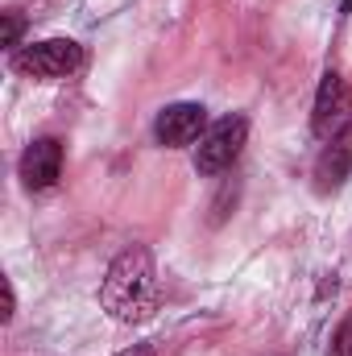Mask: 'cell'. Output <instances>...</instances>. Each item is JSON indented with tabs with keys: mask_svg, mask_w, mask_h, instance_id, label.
<instances>
[{
	"mask_svg": "<svg viewBox=\"0 0 352 356\" xmlns=\"http://www.w3.org/2000/svg\"><path fill=\"white\" fill-rule=\"evenodd\" d=\"M116 356H154V348L150 344H137V348H125V353H116Z\"/></svg>",
	"mask_w": 352,
	"mask_h": 356,
	"instance_id": "cell-11",
	"label": "cell"
},
{
	"mask_svg": "<svg viewBox=\"0 0 352 356\" xmlns=\"http://www.w3.org/2000/svg\"><path fill=\"white\" fill-rule=\"evenodd\" d=\"M21 29H25V21H21V13H4L0 17V46H17L21 42Z\"/></svg>",
	"mask_w": 352,
	"mask_h": 356,
	"instance_id": "cell-8",
	"label": "cell"
},
{
	"mask_svg": "<svg viewBox=\"0 0 352 356\" xmlns=\"http://www.w3.org/2000/svg\"><path fill=\"white\" fill-rule=\"evenodd\" d=\"M207 133V108L203 104H170L154 120V137L166 149H186Z\"/></svg>",
	"mask_w": 352,
	"mask_h": 356,
	"instance_id": "cell-5",
	"label": "cell"
},
{
	"mask_svg": "<svg viewBox=\"0 0 352 356\" xmlns=\"http://www.w3.org/2000/svg\"><path fill=\"white\" fill-rule=\"evenodd\" d=\"M99 307L116 323H145L158 311V269L145 245H129L116 253L99 282Z\"/></svg>",
	"mask_w": 352,
	"mask_h": 356,
	"instance_id": "cell-1",
	"label": "cell"
},
{
	"mask_svg": "<svg viewBox=\"0 0 352 356\" xmlns=\"http://www.w3.org/2000/svg\"><path fill=\"white\" fill-rule=\"evenodd\" d=\"M13 67L29 79H42V83H54V79H71L79 67H83V46L71 42V38H46V42H33L25 50L13 54Z\"/></svg>",
	"mask_w": 352,
	"mask_h": 356,
	"instance_id": "cell-2",
	"label": "cell"
},
{
	"mask_svg": "<svg viewBox=\"0 0 352 356\" xmlns=\"http://www.w3.org/2000/svg\"><path fill=\"white\" fill-rule=\"evenodd\" d=\"M352 124V88L344 83V75L328 71L319 79L315 91V108H311V133L319 141H332L336 133H344Z\"/></svg>",
	"mask_w": 352,
	"mask_h": 356,
	"instance_id": "cell-4",
	"label": "cell"
},
{
	"mask_svg": "<svg viewBox=\"0 0 352 356\" xmlns=\"http://www.w3.org/2000/svg\"><path fill=\"white\" fill-rule=\"evenodd\" d=\"M245 137H249V120H245L241 112L220 116L216 124H207V133H203L199 145H195V170H199V175H220V170H228V166L241 158Z\"/></svg>",
	"mask_w": 352,
	"mask_h": 356,
	"instance_id": "cell-3",
	"label": "cell"
},
{
	"mask_svg": "<svg viewBox=\"0 0 352 356\" xmlns=\"http://www.w3.org/2000/svg\"><path fill=\"white\" fill-rule=\"evenodd\" d=\"M13 307H17V294H13V282L4 277V311H0V319H13Z\"/></svg>",
	"mask_w": 352,
	"mask_h": 356,
	"instance_id": "cell-10",
	"label": "cell"
},
{
	"mask_svg": "<svg viewBox=\"0 0 352 356\" xmlns=\"http://www.w3.org/2000/svg\"><path fill=\"white\" fill-rule=\"evenodd\" d=\"M349 166H352V124L323 145V154H319V162H315L319 186H323V191H328V186H340V182L349 178Z\"/></svg>",
	"mask_w": 352,
	"mask_h": 356,
	"instance_id": "cell-7",
	"label": "cell"
},
{
	"mask_svg": "<svg viewBox=\"0 0 352 356\" xmlns=\"http://www.w3.org/2000/svg\"><path fill=\"white\" fill-rule=\"evenodd\" d=\"M21 182L29 186V191H46V186H54L58 175H63V141H54V137H38L25 154H21Z\"/></svg>",
	"mask_w": 352,
	"mask_h": 356,
	"instance_id": "cell-6",
	"label": "cell"
},
{
	"mask_svg": "<svg viewBox=\"0 0 352 356\" xmlns=\"http://www.w3.org/2000/svg\"><path fill=\"white\" fill-rule=\"evenodd\" d=\"M349 8H352V0H344V13H349Z\"/></svg>",
	"mask_w": 352,
	"mask_h": 356,
	"instance_id": "cell-12",
	"label": "cell"
},
{
	"mask_svg": "<svg viewBox=\"0 0 352 356\" xmlns=\"http://www.w3.org/2000/svg\"><path fill=\"white\" fill-rule=\"evenodd\" d=\"M328 356H352V315L336 327V336H332V353Z\"/></svg>",
	"mask_w": 352,
	"mask_h": 356,
	"instance_id": "cell-9",
	"label": "cell"
}]
</instances>
